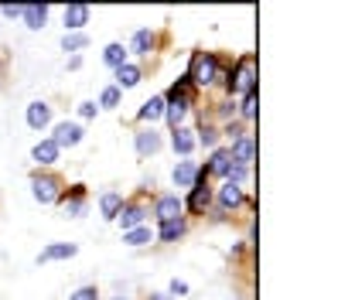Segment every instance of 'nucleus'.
I'll return each instance as SVG.
<instances>
[{
	"label": "nucleus",
	"instance_id": "3",
	"mask_svg": "<svg viewBox=\"0 0 355 300\" xmlns=\"http://www.w3.org/2000/svg\"><path fill=\"white\" fill-rule=\"evenodd\" d=\"M28 188H31V198L44 205V209H51V205H58L62 198H65V181H62V174L55 171H31L28 177Z\"/></svg>",
	"mask_w": 355,
	"mask_h": 300
},
{
	"label": "nucleus",
	"instance_id": "38",
	"mask_svg": "<svg viewBox=\"0 0 355 300\" xmlns=\"http://www.w3.org/2000/svg\"><path fill=\"white\" fill-rule=\"evenodd\" d=\"M147 300H171V297H168L164 290H154V294H150V297H147Z\"/></svg>",
	"mask_w": 355,
	"mask_h": 300
},
{
	"label": "nucleus",
	"instance_id": "2",
	"mask_svg": "<svg viewBox=\"0 0 355 300\" xmlns=\"http://www.w3.org/2000/svg\"><path fill=\"white\" fill-rule=\"evenodd\" d=\"M260 86V69H257V55L253 51H243L229 62V72H225V82H222V96L229 99H243L250 92H257Z\"/></svg>",
	"mask_w": 355,
	"mask_h": 300
},
{
	"label": "nucleus",
	"instance_id": "10",
	"mask_svg": "<svg viewBox=\"0 0 355 300\" xmlns=\"http://www.w3.org/2000/svg\"><path fill=\"white\" fill-rule=\"evenodd\" d=\"M157 48H161V31L157 28H137L130 35V42H127V51H130L133 58H150Z\"/></svg>",
	"mask_w": 355,
	"mask_h": 300
},
{
	"label": "nucleus",
	"instance_id": "31",
	"mask_svg": "<svg viewBox=\"0 0 355 300\" xmlns=\"http://www.w3.org/2000/svg\"><path fill=\"white\" fill-rule=\"evenodd\" d=\"M120 103H123V92H120V89L113 86V82H110V86H103V92H99V99H96L99 113H103V109H116Z\"/></svg>",
	"mask_w": 355,
	"mask_h": 300
},
{
	"label": "nucleus",
	"instance_id": "37",
	"mask_svg": "<svg viewBox=\"0 0 355 300\" xmlns=\"http://www.w3.org/2000/svg\"><path fill=\"white\" fill-rule=\"evenodd\" d=\"M65 65H69V72H79V69H83V55H69Z\"/></svg>",
	"mask_w": 355,
	"mask_h": 300
},
{
	"label": "nucleus",
	"instance_id": "25",
	"mask_svg": "<svg viewBox=\"0 0 355 300\" xmlns=\"http://www.w3.org/2000/svg\"><path fill=\"white\" fill-rule=\"evenodd\" d=\"M257 113H260V92H250V96L236 99V120H239L243 127L253 130V123H257Z\"/></svg>",
	"mask_w": 355,
	"mask_h": 300
},
{
	"label": "nucleus",
	"instance_id": "13",
	"mask_svg": "<svg viewBox=\"0 0 355 300\" xmlns=\"http://www.w3.org/2000/svg\"><path fill=\"white\" fill-rule=\"evenodd\" d=\"M24 123L35 130V133L51 130V123H55V106H51L48 99H31L28 109H24Z\"/></svg>",
	"mask_w": 355,
	"mask_h": 300
},
{
	"label": "nucleus",
	"instance_id": "7",
	"mask_svg": "<svg viewBox=\"0 0 355 300\" xmlns=\"http://www.w3.org/2000/svg\"><path fill=\"white\" fill-rule=\"evenodd\" d=\"M116 225H120V232L150 225V202H144V198H127L123 209H120V215H116Z\"/></svg>",
	"mask_w": 355,
	"mask_h": 300
},
{
	"label": "nucleus",
	"instance_id": "41",
	"mask_svg": "<svg viewBox=\"0 0 355 300\" xmlns=\"http://www.w3.org/2000/svg\"><path fill=\"white\" fill-rule=\"evenodd\" d=\"M0 65H3V58H0Z\"/></svg>",
	"mask_w": 355,
	"mask_h": 300
},
{
	"label": "nucleus",
	"instance_id": "19",
	"mask_svg": "<svg viewBox=\"0 0 355 300\" xmlns=\"http://www.w3.org/2000/svg\"><path fill=\"white\" fill-rule=\"evenodd\" d=\"M198 174H202V164H198V161H191V157H181L175 168H171V184H175L178 191H188V188L198 181Z\"/></svg>",
	"mask_w": 355,
	"mask_h": 300
},
{
	"label": "nucleus",
	"instance_id": "8",
	"mask_svg": "<svg viewBox=\"0 0 355 300\" xmlns=\"http://www.w3.org/2000/svg\"><path fill=\"white\" fill-rule=\"evenodd\" d=\"M133 150L140 161H150L164 150V133L157 127H137L133 130Z\"/></svg>",
	"mask_w": 355,
	"mask_h": 300
},
{
	"label": "nucleus",
	"instance_id": "42",
	"mask_svg": "<svg viewBox=\"0 0 355 300\" xmlns=\"http://www.w3.org/2000/svg\"><path fill=\"white\" fill-rule=\"evenodd\" d=\"M0 24H3V21H0Z\"/></svg>",
	"mask_w": 355,
	"mask_h": 300
},
{
	"label": "nucleus",
	"instance_id": "39",
	"mask_svg": "<svg viewBox=\"0 0 355 300\" xmlns=\"http://www.w3.org/2000/svg\"><path fill=\"white\" fill-rule=\"evenodd\" d=\"M110 300H133V297H130V294H123V290H116V294H113Z\"/></svg>",
	"mask_w": 355,
	"mask_h": 300
},
{
	"label": "nucleus",
	"instance_id": "5",
	"mask_svg": "<svg viewBox=\"0 0 355 300\" xmlns=\"http://www.w3.org/2000/svg\"><path fill=\"white\" fill-rule=\"evenodd\" d=\"M181 205H184V215H188V218H191V215H202V218H205V212L212 209V181L205 177V171L198 174V181L184 191Z\"/></svg>",
	"mask_w": 355,
	"mask_h": 300
},
{
	"label": "nucleus",
	"instance_id": "30",
	"mask_svg": "<svg viewBox=\"0 0 355 300\" xmlns=\"http://www.w3.org/2000/svg\"><path fill=\"white\" fill-rule=\"evenodd\" d=\"M58 48H62L65 55H83V51L89 48V35L86 31H79V35H62Z\"/></svg>",
	"mask_w": 355,
	"mask_h": 300
},
{
	"label": "nucleus",
	"instance_id": "23",
	"mask_svg": "<svg viewBox=\"0 0 355 300\" xmlns=\"http://www.w3.org/2000/svg\"><path fill=\"white\" fill-rule=\"evenodd\" d=\"M195 143L209 154V150H216V147H222V127H216L209 116H202L198 120V127H195Z\"/></svg>",
	"mask_w": 355,
	"mask_h": 300
},
{
	"label": "nucleus",
	"instance_id": "18",
	"mask_svg": "<svg viewBox=\"0 0 355 300\" xmlns=\"http://www.w3.org/2000/svg\"><path fill=\"white\" fill-rule=\"evenodd\" d=\"M31 161H35V171H51V168L62 161V150H58L48 136H42V140L31 147Z\"/></svg>",
	"mask_w": 355,
	"mask_h": 300
},
{
	"label": "nucleus",
	"instance_id": "11",
	"mask_svg": "<svg viewBox=\"0 0 355 300\" xmlns=\"http://www.w3.org/2000/svg\"><path fill=\"white\" fill-rule=\"evenodd\" d=\"M188 229H191V218H188V215L171 218V222H157V225H154V242H161V246H178V242L188 236Z\"/></svg>",
	"mask_w": 355,
	"mask_h": 300
},
{
	"label": "nucleus",
	"instance_id": "28",
	"mask_svg": "<svg viewBox=\"0 0 355 300\" xmlns=\"http://www.w3.org/2000/svg\"><path fill=\"white\" fill-rule=\"evenodd\" d=\"M209 120H212L216 127H225V123H232V120H236V99H229V96H222L219 103L212 106V113H209Z\"/></svg>",
	"mask_w": 355,
	"mask_h": 300
},
{
	"label": "nucleus",
	"instance_id": "35",
	"mask_svg": "<svg viewBox=\"0 0 355 300\" xmlns=\"http://www.w3.org/2000/svg\"><path fill=\"white\" fill-rule=\"evenodd\" d=\"M69 300H103V297H99V287L96 283H83V287H76L69 294Z\"/></svg>",
	"mask_w": 355,
	"mask_h": 300
},
{
	"label": "nucleus",
	"instance_id": "9",
	"mask_svg": "<svg viewBox=\"0 0 355 300\" xmlns=\"http://www.w3.org/2000/svg\"><path fill=\"white\" fill-rule=\"evenodd\" d=\"M184 215V205H181V195L178 191H161L150 198V218L154 222H171V218H181Z\"/></svg>",
	"mask_w": 355,
	"mask_h": 300
},
{
	"label": "nucleus",
	"instance_id": "1",
	"mask_svg": "<svg viewBox=\"0 0 355 300\" xmlns=\"http://www.w3.org/2000/svg\"><path fill=\"white\" fill-rule=\"evenodd\" d=\"M225 72H229V58H222L219 51H191L188 58V69H184V79L195 92H212V89H222L225 82Z\"/></svg>",
	"mask_w": 355,
	"mask_h": 300
},
{
	"label": "nucleus",
	"instance_id": "4",
	"mask_svg": "<svg viewBox=\"0 0 355 300\" xmlns=\"http://www.w3.org/2000/svg\"><path fill=\"white\" fill-rule=\"evenodd\" d=\"M212 209H219L222 215H236L239 209H253V195L239 184L219 181V188H212Z\"/></svg>",
	"mask_w": 355,
	"mask_h": 300
},
{
	"label": "nucleus",
	"instance_id": "26",
	"mask_svg": "<svg viewBox=\"0 0 355 300\" xmlns=\"http://www.w3.org/2000/svg\"><path fill=\"white\" fill-rule=\"evenodd\" d=\"M123 202H127L123 191H103V195H99V215H103L106 222H116V215H120V209H123Z\"/></svg>",
	"mask_w": 355,
	"mask_h": 300
},
{
	"label": "nucleus",
	"instance_id": "21",
	"mask_svg": "<svg viewBox=\"0 0 355 300\" xmlns=\"http://www.w3.org/2000/svg\"><path fill=\"white\" fill-rule=\"evenodd\" d=\"M171 136H168V143H171V150L178 154V161L181 157H191L195 150H198V143H195V127L188 123V127H178V130H168Z\"/></svg>",
	"mask_w": 355,
	"mask_h": 300
},
{
	"label": "nucleus",
	"instance_id": "29",
	"mask_svg": "<svg viewBox=\"0 0 355 300\" xmlns=\"http://www.w3.org/2000/svg\"><path fill=\"white\" fill-rule=\"evenodd\" d=\"M150 242H154V229H150V225H140V229L123 232V246H130V249H144V246H150Z\"/></svg>",
	"mask_w": 355,
	"mask_h": 300
},
{
	"label": "nucleus",
	"instance_id": "14",
	"mask_svg": "<svg viewBox=\"0 0 355 300\" xmlns=\"http://www.w3.org/2000/svg\"><path fill=\"white\" fill-rule=\"evenodd\" d=\"M89 21H92V7L89 3H69V7H62V28H65V35L86 31Z\"/></svg>",
	"mask_w": 355,
	"mask_h": 300
},
{
	"label": "nucleus",
	"instance_id": "12",
	"mask_svg": "<svg viewBox=\"0 0 355 300\" xmlns=\"http://www.w3.org/2000/svg\"><path fill=\"white\" fill-rule=\"evenodd\" d=\"M58 209H62V218H83L89 212V191L86 184H72V188H65V198L58 202Z\"/></svg>",
	"mask_w": 355,
	"mask_h": 300
},
{
	"label": "nucleus",
	"instance_id": "36",
	"mask_svg": "<svg viewBox=\"0 0 355 300\" xmlns=\"http://www.w3.org/2000/svg\"><path fill=\"white\" fill-rule=\"evenodd\" d=\"M21 10H24V3H3L0 7V21H21Z\"/></svg>",
	"mask_w": 355,
	"mask_h": 300
},
{
	"label": "nucleus",
	"instance_id": "22",
	"mask_svg": "<svg viewBox=\"0 0 355 300\" xmlns=\"http://www.w3.org/2000/svg\"><path fill=\"white\" fill-rule=\"evenodd\" d=\"M144 82V65L140 62H127V65H120L116 72H113V86L120 89V92H130Z\"/></svg>",
	"mask_w": 355,
	"mask_h": 300
},
{
	"label": "nucleus",
	"instance_id": "17",
	"mask_svg": "<svg viewBox=\"0 0 355 300\" xmlns=\"http://www.w3.org/2000/svg\"><path fill=\"white\" fill-rule=\"evenodd\" d=\"M229 154H232V164L253 168V164H257V136H253V130H250L246 136H239L236 143H229Z\"/></svg>",
	"mask_w": 355,
	"mask_h": 300
},
{
	"label": "nucleus",
	"instance_id": "6",
	"mask_svg": "<svg viewBox=\"0 0 355 300\" xmlns=\"http://www.w3.org/2000/svg\"><path fill=\"white\" fill-rule=\"evenodd\" d=\"M48 140H51V143H55L62 154H65V150H76V147L86 140V127H83L79 120H55V123H51V136H48Z\"/></svg>",
	"mask_w": 355,
	"mask_h": 300
},
{
	"label": "nucleus",
	"instance_id": "32",
	"mask_svg": "<svg viewBox=\"0 0 355 300\" xmlns=\"http://www.w3.org/2000/svg\"><path fill=\"white\" fill-rule=\"evenodd\" d=\"M246 133H250V127H243L239 120H232V123H225V127H222V140H225L222 147H229V143H236V140H239V136H246Z\"/></svg>",
	"mask_w": 355,
	"mask_h": 300
},
{
	"label": "nucleus",
	"instance_id": "20",
	"mask_svg": "<svg viewBox=\"0 0 355 300\" xmlns=\"http://www.w3.org/2000/svg\"><path fill=\"white\" fill-rule=\"evenodd\" d=\"M79 256V242H48L42 253L35 256L38 266H48V263H65V259Z\"/></svg>",
	"mask_w": 355,
	"mask_h": 300
},
{
	"label": "nucleus",
	"instance_id": "15",
	"mask_svg": "<svg viewBox=\"0 0 355 300\" xmlns=\"http://www.w3.org/2000/svg\"><path fill=\"white\" fill-rule=\"evenodd\" d=\"M229 168H232V154H229V147L209 150V157H205V164H202V171H205L209 181H225Z\"/></svg>",
	"mask_w": 355,
	"mask_h": 300
},
{
	"label": "nucleus",
	"instance_id": "40",
	"mask_svg": "<svg viewBox=\"0 0 355 300\" xmlns=\"http://www.w3.org/2000/svg\"><path fill=\"white\" fill-rule=\"evenodd\" d=\"M225 300H246V297H225Z\"/></svg>",
	"mask_w": 355,
	"mask_h": 300
},
{
	"label": "nucleus",
	"instance_id": "34",
	"mask_svg": "<svg viewBox=\"0 0 355 300\" xmlns=\"http://www.w3.org/2000/svg\"><path fill=\"white\" fill-rule=\"evenodd\" d=\"M171 300H181V297H188L191 294V287H188V280H181V276H175L171 283H168V290H164Z\"/></svg>",
	"mask_w": 355,
	"mask_h": 300
},
{
	"label": "nucleus",
	"instance_id": "24",
	"mask_svg": "<svg viewBox=\"0 0 355 300\" xmlns=\"http://www.w3.org/2000/svg\"><path fill=\"white\" fill-rule=\"evenodd\" d=\"M48 17H51V7L48 3H24V10H21V24L28 31H44L48 28Z\"/></svg>",
	"mask_w": 355,
	"mask_h": 300
},
{
	"label": "nucleus",
	"instance_id": "16",
	"mask_svg": "<svg viewBox=\"0 0 355 300\" xmlns=\"http://www.w3.org/2000/svg\"><path fill=\"white\" fill-rule=\"evenodd\" d=\"M157 123H164V96L161 92L144 99L137 109V127H157Z\"/></svg>",
	"mask_w": 355,
	"mask_h": 300
},
{
	"label": "nucleus",
	"instance_id": "33",
	"mask_svg": "<svg viewBox=\"0 0 355 300\" xmlns=\"http://www.w3.org/2000/svg\"><path fill=\"white\" fill-rule=\"evenodd\" d=\"M76 116H79V123H92V120L99 116V106H96V99H83V103L76 106Z\"/></svg>",
	"mask_w": 355,
	"mask_h": 300
},
{
	"label": "nucleus",
	"instance_id": "27",
	"mask_svg": "<svg viewBox=\"0 0 355 300\" xmlns=\"http://www.w3.org/2000/svg\"><path fill=\"white\" fill-rule=\"evenodd\" d=\"M130 62V51H127V44L123 42H110L103 48V65L110 69V72H116L120 65H127Z\"/></svg>",
	"mask_w": 355,
	"mask_h": 300
}]
</instances>
